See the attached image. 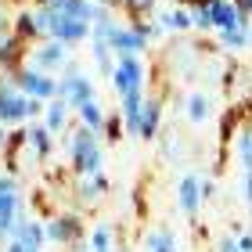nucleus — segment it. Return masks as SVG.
Returning <instances> with one entry per match:
<instances>
[{"instance_id":"1","label":"nucleus","mask_w":252,"mask_h":252,"mask_svg":"<svg viewBox=\"0 0 252 252\" xmlns=\"http://www.w3.org/2000/svg\"><path fill=\"white\" fill-rule=\"evenodd\" d=\"M68 166L76 177H94L105 173V148H101L97 133H90L87 126H72L68 130Z\"/></svg>"},{"instance_id":"2","label":"nucleus","mask_w":252,"mask_h":252,"mask_svg":"<svg viewBox=\"0 0 252 252\" xmlns=\"http://www.w3.org/2000/svg\"><path fill=\"white\" fill-rule=\"evenodd\" d=\"M43 231H47V242L58 245V249H72L79 242H87V223H83V213L76 209H62L43 220Z\"/></svg>"},{"instance_id":"3","label":"nucleus","mask_w":252,"mask_h":252,"mask_svg":"<svg viewBox=\"0 0 252 252\" xmlns=\"http://www.w3.org/2000/svg\"><path fill=\"white\" fill-rule=\"evenodd\" d=\"M22 216H26V198H22L18 177L0 173V238L4 242H11V234H15Z\"/></svg>"},{"instance_id":"4","label":"nucleus","mask_w":252,"mask_h":252,"mask_svg":"<svg viewBox=\"0 0 252 252\" xmlns=\"http://www.w3.org/2000/svg\"><path fill=\"white\" fill-rule=\"evenodd\" d=\"M29 105H32V97L22 94L7 72H0V126H7V130L26 126L29 123Z\"/></svg>"},{"instance_id":"5","label":"nucleus","mask_w":252,"mask_h":252,"mask_svg":"<svg viewBox=\"0 0 252 252\" xmlns=\"http://www.w3.org/2000/svg\"><path fill=\"white\" fill-rule=\"evenodd\" d=\"M148 65L141 62V54H116V72H112V90L116 97H126L133 90H144Z\"/></svg>"},{"instance_id":"6","label":"nucleus","mask_w":252,"mask_h":252,"mask_svg":"<svg viewBox=\"0 0 252 252\" xmlns=\"http://www.w3.org/2000/svg\"><path fill=\"white\" fill-rule=\"evenodd\" d=\"M11 79H15V87L22 90L26 97H32V101H54L58 97V79L54 76H47V72H36V68H29V65H22L18 72H7Z\"/></svg>"},{"instance_id":"7","label":"nucleus","mask_w":252,"mask_h":252,"mask_svg":"<svg viewBox=\"0 0 252 252\" xmlns=\"http://www.w3.org/2000/svg\"><path fill=\"white\" fill-rule=\"evenodd\" d=\"M68 62H72V58H68V47H65V43H58V40H40V43H32L26 65L36 68V72L54 76V72H62Z\"/></svg>"},{"instance_id":"8","label":"nucleus","mask_w":252,"mask_h":252,"mask_svg":"<svg viewBox=\"0 0 252 252\" xmlns=\"http://www.w3.org/2000/svg\"><path fill=\"white\" fill-rule=\"evenodd\" d=\"M58 97H62L72 112H79L83 105L97 101V94H94V79H90L87 72H79V76H62V79H58Z\"/></svg>"},{"instance_id":"9","label":"nucleus","mask_w":252,"mask_h":252,"mask_svg":"<svg viewBox=\"0 0 252 252\" xmlns=\"http://www.w3.org/2000/svg\"><path fill=\"white\" fill-rule=\"evenodd\" d=\"M47 40H58V43H65V47H76V43L90 40V22H79L72 15L54 11V26H51V36Z\"/></svg>"},{"instance_id":"10","label":"nucleus","mask_w":252,"mask_h":252,"mask_svg":"<svg viewBox=\"0 0 252 252\" xmlns=\"http://www.w3.org/2000/svg\"><path fill=\"white\" fill-rule=\"evenodd\" d=\"M177 205H180V213L184 216H198V209H202V177L198 173H184L180 177V184H177Z\"/></svg>"},{"instance_id":"11","label":"nucleus","mask_w":252,"mask_h":252,"mask_svg":"<svg viewBox=\"0 0 252 252\" xmlns=\"http://www.w3.org/2000/svg\"><path fill=\"white\" fill-rule=\"evenodd\" d=\"M72 191H76V202H79V205H94V202H101V198H105V194L112 191V180H108V173L76 177Z\"/></svg>"},{"instance_id":"12","label":"nucleus","mask_w":252,"mask_h":252,"mask_svg":"<svg viewBox=\"0 0 252 252\" xmlns=\"http://www.w3.org/2000/svg\"><path fill=\"white\" fill-rule=\"evenodd\" d=\"M158 133H162V97L148 94L144 108H141V130H137V137L141 141H158Z\"/></svg>"},{"instance_id":"13","label":"nucleus","mask_w":252,"mask_h":252,"mask_svg":"<svg viewBox=\"0 0 252 252\" xmlns=\"http://www.w3.org/2000/svg\"><path fill=\"white\" fill-rule=\"evenodd\" d=\"M29 141H26V152L32 162H47V158L54 155V133L47 130L43 123H29Z\"/></svg>"},{"instance_id":"14","label":"nucleus","mask_w":252,"mask_h":252,"mask_svg":"<svg viewBox=\"0 0 252 252\" xmlns=\"http://www.w3.org/2000/svg\"><path fill=\"white\" fill-rule=\"evenodd\" d=\"M108 47L116 51V54H144L148 51V43L133 32V26H112L108 29Z\"/></svg>"},{"instance_id":"15","label":"nucleus","mask_w":252,"mask_h":252,"mask_svg":"<svg viewBox=\"0 0 252 252\" xmlns=\"http://www.w3.org/2000/svg\"><path fill=\"white\" fill-rule=\"evenodd\" d=\"M15 242H22L29 252H43V245H47V231H43V223L40 220H29V216H22L18 227H15Z\"/></svg>"},{"instance_id":"16","label":"nucleus","mask_w":252,"mask_h":252,"mask_svg":"<svg viewBox=\"0 0 252 252\" xmlns=\"http://www.w3.org/2000/svg\"><path fill=\"white\" fill-rule=\"evenodd\" d=\"M144 97H148V90H133V94L119 97L123 126H126V133H133V137H137V130H141V108H144Z\"/></svg>"},{"instance_id":"17","label":"nucleus","mask_w":252,"mask_h":252,"mask_svg":"<svg viewBox=\"0 0 252 252\" xmlns=\"http://www.w3.org/2000/svg\"><path fill=\"white\" fill-rule=\"evenodd\" d=\"M68 119H72V108H68L62 97L47 101V112H43V126H47L51 133H65V130H68Z\"/></svg>"},{"instance_id":"18","label":"nucleus","mask_w":252,"mask_h":252,"mask_svg":"<svg viewBox=\"0 0 252 252\" xmlns=\"http://www.w3.org/2000/svg\"><path fill=\"white\" fill-rule=\"evenodd\" d=\"M166 32H194V18H191V7H169L158 15Z\"/></svg>"},{"instance_id":"19","label":"nucleus","mask_w":252,"mask_h":252,"mask_svg":"<svg viewBox=\"0 0 252 252\" xmlns=\"http://www.w3.org/2000/svg\"><path fill=\"white\" fill-rule=\"evenodd\" d=\"M11 32L22 36L26 43H40L36 22H32V7H15V18H11Z\"/></svg>"},{"instance_id":"20","label":"nucleus","mask_w":252,"mask_h":252,"mask_svg":"<svg viewBox=\"0 0 252 252\" xmlns=\"http://www.w3.org/2000/svg\"><path fill=\"white\" fill-rule=\"evenodd\" d=\"M119 11L126 15V26H133V22H148V18H155L158 0H123Z\"/></svg>"},{"instance_id":"21","label":"nucleus","mask_w":252,"mask_h":252,"mask_svg":"<svg viewBox=\"0 0 252 252\" xmlns=\"http://www.w3.org/2000/svg\"><path fill=\"white\" fill-rule=\"evenodd\" d=\"M105 116H108V112L101 108L97 101H90V105H83V108L76 112L79 126H87V130H90V133H97V137H101V130H105Z\"/></svg>"},{"instance_id":"22","label":"nucleus","mask_w":252,"mask_h":252,"mask_svg":"<svg viewBox=\"0 0 252 252\" xmlns=\"http://www.w3.org/2000/svg\"><path fill=\"white\" fill-rule=\"evenodd\" d=\"M144 249L148 252H177V234L173 231H166V227H158V231H148L144 234Z\"/></svg>"},{"instance_id":"23","label":"nucleus","mask_w":252,"mask_h":252,"mask_svg":"<svg viewBox=\"0 0 252 252\" xmlns=\"http://www.w3.org/2000/svg\"><path fill=\"white\" fill-rule=\"evenodd\" d=\"M209 97H205V90H191L188 94V119L194 123V126H202L205 119H209Z\"/></svg>"},{"instance_id":"24","label":"nucleus","mask_w":252,"mask_h":252,"mask_svg":"<svg viewBox=\"0 0 252 252\" xmlns=\"http://www.w3.org/2000/svg\"><path fill=\"white\" fill-rule=\"evenodd\" d=\"M87 242H90V252H119L116 249V231H112V227H94V231L87 234Z\"/></svg>"},{"instance_id":"25","label":"nucleus","mask_w":252,"mask_h":252,"mask_svg":"<svg viewBox=\"0 0 252 252\" xmlns=\"http://www.w3.org/2000/svg\"><path fill=\"white\" fill-rule=\"evenodd\" d=\"M234 155H238L242 173H245V169H252V126H245V130L234 137Z\"/></svg>"},{"instance_id":"26","label":"nucleus","mask_w":252,"mask_h":252,"mask_svg":"<svg viewBox=\"0 0 252 252\" xmlns=\"http://www.w3.org/2000/svg\"><path fill=\"white\" fill-rule=\"evenodd\" d=\"M123 133H126V126H123V116L116 108V112H108V116H105V130H101V137H105V144H119Z\"/></svg>"},{"instance_id":"27","label":"nucleus","mask_w":252,"mask_h":252,"mask_svg":"<svg viewBox=\"0 0 252 252\" xmlns=\"http://www.w3.org/2000/svg\"><path fill=\"white\" fill-rule=\"evenodd\" d=\"M29 7H32V22H36L40 40H47V36H51V26H54V11L43 7V4H29Z\"/></svg>"},{"instance_id":"28","label":"nucleus","mask_w":252,"mask_h":252,"mask_svg":"<svg viewBox=\"0 0 252 252\" xmlns=\"http://www.w3.org/2000/svg\"><path fill=\"white\" fill-rule=\"evenodd\" d=\"M191 18H194V29H198V32H216L209 4H191Z\"/></svg>"},{"instance_id":"29","label":"nucleus","mask_w":252,"mask_h":252,"mask_svg":"<svg viewBox=\"0 0 252 252\" xmlns=\"http://www.w3.org/2000/svg\"><path fill=\"white\" fill-rule=\"evenodd\" d=\"M249 40H252V36H249V26H238V29L220 32V43H223V47H231V51H242Z\"/></svg>"},{"instance_id":"30","label":"nucleus","mask_w":252,"mask_h":252,"mask_svg":"<svg viewBox=\"0 0 252 252\" xmlns=\"http://www.w3.org/2000/svg\"><path fill=\"white\" fill-rule=\"evenodd\" d=\"M162 155L166 158H180V155H184V141H180L177 133H166L162 137Z\"/></svg>"},{"instance_id":"31","label":"nucleus","mask_w":252,"mask_h":252,"mask_svg":"<svg viewBox=\"0 0 252 252\" xmlns=\"http://www.w3.org/2000/svg\"><path fill=\"white\" fill-rule=\"evenodd\" d=\"M216 252H242V249H238V234H234V231L223 234L220 242H216Z\"/></svg>"},{"instance_id":"32","label":"nucleus","mask_w":252,"mask_h":252,"mask_svg":"<svg viewBox=\"0 0 252 252\" xmlns=\"http://www.w3.org/2000/svg\"><path fill=\"white\" fill-rule=\"evenodd\" d=\"M242 194H245L249 213H252V169H245V173H242Z\"/></svg>"},{"instance_id":"33","label":"nucleus","mask_w":252,"mask_h":252,"mask_svg":"<svg viewBox=\"0 0 252 252\" xmlns=\"http://www.w3.org/2000/svg\"><path fill=\"white\" fill-rule=\"evenodd\" d=\"M213 198H216V180L205 177L202 180V202H213Z\"/></svg>"},{"instance_id":"34","label":"nucleus","mask_w":252,"mask_h":252,"mask_svg":"<svg viewBox=\"0 0 252 252\" xmlns=\"http://www.w3.org/2000/svg\"><path fill=\"white\" fill-rule=\"evenodd\" d=\"M36 4L51 7V11H68V7H72V0H36Z\"/></svg>"},{"instance_id":"35","label":"nucleus","mask_w":252,"mask_h":252,"mask_svg":"<svg viewBox=\"0 0 252 252\" xmlns=\"http://www.w3.org/2000/svg\"><path fill=\"white\" fill-rule=\"evenodd\" d=\"M238 249H242V252H252V231H238Z\"/></svg>"},{"instance_id":"36","label":"nucleus","mask_w":252,"mask_h":252,"mask_svg":"<svg viewBox=\"0 0 252 252\" xmlns=\"http://www.w3.org/2000/svg\"><path fill=\"white\" fill-rule=\"evenodd\" d=\"M4 252H29V249H26V245H22V242H15V238H11V242L4 245Z\"/></svg>"},{"instance_id":"37","label":"nucleus","mask_w":252,"mask_h":252,"mask_svg":"<svg viewBox=\"0 0 252 252\" xmlns=\"http://www.w3.org/2000/svg\"><path fill=\"white\" fill-rule=\"evenodd\" d=\"M11 7H29V4H36V0H7Z\"/></svg>"},{"instance_id":"38","label":"nucleus","mask_w":252,"mask_h":252,"mask_svg":"<svg viewBox=\"0 0 252 252\" xmlns=\"http://www.w3.org/2000/svg\"><path fill=\"white\" fill-rule=\"evenodd\" d=\"M166 4H173V7H191L194 0H166Z\"/></svg>"},{"instance_id":"39","label":"nucleus","mask_w":252,"mask_h":252,"mask_svg":"<svg viewBox=\"0 0 252 252\" xmlns=\"http://www.w3.org/2000/svg\"><path fill=\"white\" fill-rule=\"evenodd\" d=\"M7 133H11L7 126H0V144H7Z\"/></svg>"},{"instance_id":"40","label":"nucleus","mask_w":252,"mask_h":252,"mask_svg":"<svg viewBox=\"0 0 252 252\" xmlns=\"http://www.w3.org/2000/svg\"><path fill=\"white\" fill-rule=\"evenodd\" d=\"M249 36H252V18H249Z\"/></svg>"}]
</instances>
